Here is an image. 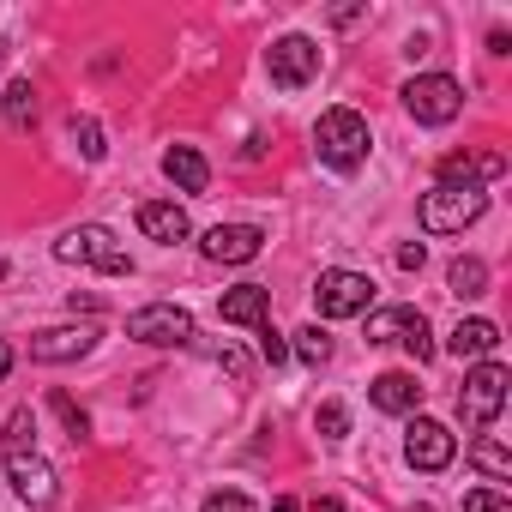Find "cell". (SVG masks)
Returning <instances> with one entry per match:
<instances>
[{"mask_svg": "<svg viewBox=\"0 0 512 512\" xmlns=\"http://www.w3.org/2000/svg\"><path fill=\"white\" fill-rule=\"evenodd\" d=\"M55 260H67V266H97V272H109V278H127V272H133L127 247H121L103 223H79V229H67V235L55 241Z\"/></svg>", "mask_w": 512, "mask_h": 512, "instance_id": "cell-1", "label": "cell"}, {"mask_svg": "<svg viewBox=\"0 0 512 512\" xmlns=\"http://www.w3.org/2000/svg\"><path fill=\"white\" fill-rule=\"evenodd\" d=\"M314 151H320V163H332V169H356V163L368 157V121H362L356 109H326L320 127H314Z\"/></svg>", "mask_w": 512, "mask_h": 512, "instance_id": "cell-2", "label": "cell"}, {"mask_svg": "<svg viewBox=\"0 0 512 512\" xmlns=\"http://www.w3.org/2000/svg\"><path fill=\"white\" fill-rule=\"evenodd\" d=\"M488 211V193L482 187H434V193H422V229L428 235H458V229H470L476 217Z\"/></svg>", "mask_w": 512, "mask_h": 512, "instance_id": "cell-3", "label": "cell"}, {"mask_svg": "<svg viewBox=\"0 0 512 512\" xmlns=\"http://www.w3.org/2000/svg\"><path fill=\"white\" fill-rule=\"evenodd\" d=\"M404 109H410L422 127H446V121L464 115V85L446 79V73H422V79L404 85Z\"/></svg>", "mask_w": 512, "mask_h": 512, "instance_id": "cell-4", "label": "cell"}, {"mask_svg": "<svg viewBox=\"0 0 512 512\" xmlns=\"http://www.w3.org/2000/svg\"><path fill=\"white\" fill-rule=\"evenodd\" d=\"M127 338H139V344H151V350H187L199 332H193V314H187V308L151 302V308H139V314L127 320Z\"/></svg>", "mask_w": 512, "mask_h": 512, "instance_id": "cell-5", "label": "cell"}, {"mask_svg": "<svg viewBox=\"0 0 512 512\" xmlns=\"http://www.w3.org/2000/svg\"><path fill=\"white\" fill-rule=\"evenodd\" d=\"M500 410H506V368H500V362L470 368V374H464V392H458V416H464V428H488Z\"/></svg>", "mask_w": 512, "mask_h": 512, "instance_id": "cell-6", "label": "cell"}, {"mask_svg": "<svg viewBox=\"0 0 512 512\" xmlns=\"http://www.w3.org/2000/svg\"><path fill=\"white\" fill-rule=\"evenodd\" d=\"M368 302H374V278H362V272H320V284H314V314L320 320L368 314Z\"/></svg>", "mask_w": 512, "mask_h": 512, "instance_id": "cell-7", "label": "cell"}, {"mask_svg": "<svg viewBox=\"0 0 512 512\" xmlns=\"http://www.w3.org/2000/svg\"><path fill=\"white\" fill-rule=\"evenodd\" d=\"M368 344H404L416 362H428V356H434L428 320H422L416 308H380V314H368Z\"/></svg>", "mask_w": 512, "mask_h": 512, "instance_id": "cell-8", "label": "cell"}, {"mask_svg": "<svg viewBox=\"0 0 512 512\" xmlns=\"http://www.w3.org/2000/svg\"><path fill=\"white\" fill-rule=\"evenodd\" d=\"M266 73H272L278 91H302L308 79H320V43H308V37H278L272 55H266Z\"/></svg>", "mask_w": 512, "mask_h": 512, "instance_id": "cell-9", "label": "cell"}, {"mask_svg": "<svg viewBox=\"0 0 512 512\" xmlns=\"http://www.w3.org/2000/svg\"><path fill=\"white\" fill-rule=\"evenodd\" d=\"M260 247H266V229H253V223H217L205 235V260L217 266H247V260H260Z\"/></svg>", "mask_w": 512, "mask_h": 512, "instance_id": "cell-10", "label": "cell"}, {"mask_svg": "<svg viewBox=\"0 0 512 512\" xmlns=\"http://www.w3.org/2000/svg\"><path fill=\"white\" fill-rule=\"evenodd\" d=\"M452 434L440 428V422H428V416H416L410 428H404V458L416 464V470H446L452 464Z\"/></svg>", "mask_w": 512, "mask_h": 512, "instance_id": "cell-11", "label": "cell"}, {"mask_svg": "<svg viewBox=\"0 0 512 512\" xmlns=\"http://www.w3.org/2000/svg\"><path fill=\"white\" fill-rule=\"evenodd\" d=\"M494 175H506L500 151H446L440 157V187H482Z\"/></svg>", "mask_w": 512, "mask_h": 512, "instance_id": "cell-12", "label": "cell"}, {"mask_svg": "<svg viewBox=\"0 0 512 512\" xmlns=\"http://www.w3.org/2000/svg\"><path fill=\"white\" fill-rule=\"evenodd\" d=\"M7 476H13V488L31 500V506H55V464L49 458H37V452H7Z\"/></svg>", "mask_w": 512, "mask_h": 512, "instance_id": "cell-13", "label": "cell"}, {"mask_svg": "<svg viewBox=\"0 0 512 512\" xmlns=\"http://www.w3.org/2000/svg\"><path fill=\"white\" fill-rule=\"evenodd\" d=\"M91 344H97L91 326H55V332L31 338V362H79V356H91Z\"/></svg>", "mask_w": 512, "mask_h": 512, "instance_id": "cell-14", "label": "cell"}, {"mask_svg": "<svg viewBox=\"0 0 512 512\" xmlns=\"http://www.w3.org/2000/svg\"><path fill=\"white\" fill-rule=\"evenodd\" d=\"M217 314H223V326H253V332H260L266 314H272V290H266V284H235V290L217 302Z\"/></svg>", "mask_w": 512, "mask_h": 512, "instance_id": "cell-15", "label": "cell"}, {"mask_svg": "<svg viewBox=\"0 0 512 512\" xmlns=\"http://www.w3.org/2000/svg\"><path fill=\"white\" fill-rule=\"evenodd\" d=\"M163 175H169L181 193H205V187H211V169H205V157H199L193 145H169V151H163Z\"/></svg>", "mask_w": 512, "mask_h": 512, "instance_id": "cell-16", "label": "cell"}, {"mask_svg": "<svg viewBox=\"0 0 512 512\" xmlns=\"http://www.w3.org/2000/svg\"><path fill=\"white\" fill-rule=\"evenodd\" d=\"M139 229H145L151 241L175 247V241H187V211H181V205H163V199H145V205H139Z\"/></svg>", "mask_w": 512, "mask_h": 512, "instance_id": "cell-17", "label": "cell"}, {"mask_svg": "<svg viewBox=\"0 0 512 512\" xmlns=\"http://www.w3.org/2000/svg\"><path fill=\"white\" fill-rule=\"evenodd\" d=\"M368 398H374L380 410H392V416H410V410L422 404V386H416V374H380V380L368 386Z\"/></svg>", "mask_w": 512, "mask_h": 512, "instance_id": "cell-18", "label": "cell"}, {"mask_svg": "<svg viewBox=\"0 0 512 512\" xmlns=\"http://www.w3.org/2000/svg\"><path fill=\"white\" fill-rule=\"evenodd\" d=\"M446 350H452L458 362H464V356H494V350H500V326H494V320H464V326L446 338Z\"/></svg>", "mask_w": 512, "mask_h": 512, "instance_id": "cell-19", "label": "cell"}, {"mask_svg": "<svg viewBox=\"0 0 512 512\" xmlns=\"http://www.w3.org/2000/svg\"><path fill=\"white\" fill-rule=\"evenodd\" d=\"M446 284H452L458 302H476V296H488V266H482V260H452Z\"/></svg>", "mask_w": 512, "mask_h": 512, "instance_id": "cell-20", "label": "cell"}, {"mask_svg": "<svg viewBox=\"0 0 512 512\" xmlns=\"http://www.w3.org/2000/svg\"><path fill=\"white\" fill-rule=\"evenodd\" d=\"M7 127H13V133L37 127V85H31V79H19V85L7 91Z\"/></svg>", "mask_w": 512, "mask_h": 512, "instance_id": "cell-21", "label": "cell"}, {"mask_svg": "<svg viewBox=\"0 0 512 512\" xmlns=\"http://www.w3.org/2000/svg\"><path fill=\"white\" fill-rule=\"evenodd\" d=\"M470 464H476L488 482H512V458H506L500 440H476V446H470Z\"/></svg>", "mask_w": 512, "mask_h": 512, "instance_id": "cell-22", "label": "cell"}, {"mask_svg": "<svg viewBox=\"0 0 512 512\" xmlns=\"http://www.w3.org/2000/svg\"><path fill=\"white\" fill-rule=\"evenodd\" d=\"M49 410H55V416H61V428H67V440H73V446H79V440H85V434H91V416H85V410H79V404H73V398H67V392H61V386H55V392H49Z\"/></svg>", "mask_w": 512, "mask_h": 512, "instance_id": "cell-23", "label": "cell"}, {"mask_svg": "<svg viewBox=\"0 0 512 512\" xmlns=\"http://www.w3.org/2000/svg\"><path fill=\"white\" fill-rule=\"evenodd\" d=\"M0 446H7V452H37V416H31V410H13Z\"/></svg>", "mask_w": 512, "mask_h": 512, "instance_id": "cell-24", "label": "cell"}, {"mask_svg": "<svg viewBox=\"0 0 512 512\" xmlns=\"http://www.w3.org/2000/svg\"><path fill=\"white\" fill-rule=\"evenodd\" d=\"M296 356H302L308 368H326V362H332V338H326L320 326H302V332H296Z\"/></svg>", "mask_w": 512, "mask_h": 512, "instance_id": "cell-25", "label": "cell"}, {"mask_svg": "<svg viewBox=\"0 0 512 512\" xmlns=\"http://www.w3.org/2000/svg\"><path fill=\"white\" fill-rule=\"evenodd\" d=\"M314 428H320L326 440H344V434H350V410H344V404H320V410H314Z\"/></svg>", "mask_w": 512, "mask_h": 512, "instance_id": "cell-26", "label": "cell"}, {"mask_svg": "<svg viewBox=\"0 0 512 512\" xmlns=\"http://www.w3.org/2000/svg\"><path fill=\"white\" fill-rule=\"evenodd\" d=\"M73 145H79L85 163H97V157H103V127H97V121H73Z\"/></svg>", "mask_w": 512, "mask_h": 512, "instance_id": "cell-27", "label": "cell"}, {"mask_svg": "<svg viewBox=\"0 0 512 512\" xmlns=\"http://www.w3.org/2000/svg\"><path fill=\"white\" fill-rule=\"evenodd\" d=\"M199 512H260L247 494H235V488H217V494H205V506Z\"/></svg>", "mask_w": 512, "mask_h": 512, "instance_id": "cell-28", "label": "cell"}, {"mask_svg": "<svg viewBox=\"0 0 512 512\" xmlns=\"http://www.w3.org/2000/svg\"><path fill=\"white\" fill-rule=\"evenodd\" d=\"M464 512H512V500L500 488H476V494H464Z\"/></svg>", "mask_w": 512, "mask_h": 512, "instance_id": "cell-29", "label": "cell"}, {"mask_svg": "<svg viewBox=\"0 0 512 512\" xmlns=\"http://www.w3.org/2000/svg\"><path fill=\"white\" fill-rule=\"evenodd\" d=\"M260 356H266V362H272V368H284V362H290V344H284V338H278V332H272V320H266V326H260Z\"/></svg>", "mask_w": 512, "mask_h": 512, "instance_id": "cell-30", "label": "cell"}, {"mask_svg": "<svg viewBox=\"0 0 512 512\" xmlns=\"http://www.w3.org/2000/svg\"><path fill=\"white\" fill-rule=\"evenodd\" d=\"M398 266H404V272H422V241H416V247H398Z\"/></svg>", "mask_w": 512, "mask_h": 512, "instance_id": "cell-31", "label": "cell"}, {"mask_svg": "<svg viewBox=\"0 0 512 512\" xmlns=\"http://www.w3.org/2000/svg\"><path fill=\"white\" fill-rule=\"evenodd\" d=\"M272 512H302V506H296V494H278V506H272Z\"/></svg>", "mask_w": 512, "mask_h": 512, "instance_id": "cell-32", "label": "cell"}, {"mask_svg": "<svg viewBox=\"0 0 512 512\" xmlns=\"http://www.w3.org/2000/svg\"><path fill=\"white\" fill-rule=\"evenodd\" d=\"M314 512H344V506H338L332 494H320V500H314Z\"/></svg>", "mask_w": 512, "mask_h": 512, "instance_id": "cell-33", "label": "cell"}, {"mask_svg": "<svg viewBox=\"0 0 512 512\" xmlns=\"http://www.w3.org/2000/svg\"><path fill=\"white\" fill-rule=\"evenodd\" d=\"M7 374H13V350H7V344H0V380H7Z\"/></svg>", "mask_w": 512, "mask_h": 512, "instance_id": "cell-34", "label": "cell"}, {"mask_svg": "<svg viewBox=\"0 0 512 512\" xmlns=\"http://www.w3.org/2000/svg\"><path fill=\"white\" fill-rule=\"evenodd\" d=\"M0 278H7V260H0Z\"/></svg>", "mask_w": 512, "mask_h": 512, "instance_id": "cell-35", "label": "cell"}, {"mask_svg": "<svg viewBox=\"0 0 512 512\" xmlns=\"http://www.w3.org/2000/svg\"><path fill=\"white\" fill-rule=\"evenodd\" d=\"M0 61H7V43H0Z\"/></svg>", "mask_w": 512, "mask_h": 512, "instance_id": "cell-36", "label": "cell"}]
</instances>
